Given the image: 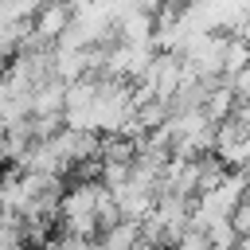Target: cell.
Returning <instances> with one entry per match:
<instances>
[{
	"label": "cell",
	"instance_id": "4",
	"mask_svg": "<svg viewBox=\"0 0 250 250\" xmlns=\"http://www.w3.org/2000/svg\"><path fill=\"white\" fill-rule=\"evenodd\" d=\"M246 62H250V43L238 39V35H227V43H223V82L238 78L246 70Z\"/></svg>",
	"mask_w": 250,
	"mask_h": 250
},
{
	"label": "cell",
	"instance_id": "2",
	"mask_svg": "<svg viewBox=\"0 0 250 250\" xmlns=\"http://www.w3.org/2000/svg\"><path fill=\"white\" fill-rule=\"evenodd\" d=\"M62 105H66V82L43 78L31 90V117H62Z\"/></svg>",
	"mask_w": 250,
	"mask_h": 250
},
{
	"label": "cell",
	"instance_id": "5",
	"mask_svg": "<svg viewBox=\"0 0 250 250\" xmlns=\"http://www.w3.org/2000/svg\"><path fill=\"white\" fill-rule=\"evenodd\" d=\"M230 230H234V238L250 242V184H246V191H242V199H238V207L230 215Z\"/></svg>",
	"mask_w": 250,
	"mask_h": 250
},
{
	"label": "cell",
	"instance_id": "7",
	"mask_svg": "<svg viewBox=\"0 0 250 250\" xmlns=\"http://www.w3.org/2000/svg\"><path fill=\"white\" fill-rule=\"evenodd\" d=\"M8 59H12V55H8V51H0V78H4V70H8Z\"/></svg>",
	"mask_w": 250,
	"mask_h": 250
},
{
	"label": "cell",
	"instance_id": "1",
	"mask_svg": "<svg viewBox=\"0 0 250 250\" xmlns=\"http://www.w3.org/2000/svg\"><path fill=\"white\" fill-rule=\"evenodd\" d=\"M66 23H70V4H43L35 12V20H31V31L47 47H55V39L66 31Z\"/></svg>",
	"mask_w": 250,
	"mask_h": 250
},
{
	"label": "cell",
	"instance_id": "3",
	"mask_svg": "<svg viewBox=\"0 0 250 250\" xmlns=\"http://www.w3.org/2000/svg\"><path fill=\"white\" fill-rule=\"evenodd\" d=\"M230 109H234V90H230V82H215L211 94L203 98V117H207L211 125H219V121L230 117Z\"/></svg>",
	"mask_w": 250,
	"mask_h": 250
},
{
	"label": "cell",
	"instance_id": "6",
	"mask_svg": "<svg viewBox=\"0 0 250 250\" xmlns=\"http://www.w3.org/2000/svg\"><path fill=\"white\" fill-rule=\"evenodd\" d=\"M230 35H238V39H246V43H250V8H242V20H238V27H234Z\"/></svg>",
	"mask_w": 250,
	"mask_h": 250
}]
</instances>
